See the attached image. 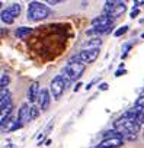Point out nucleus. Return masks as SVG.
I'll return each instance as SVG.
<instances>
[{
    "instance_id": "5701e85b",
    "label": "nucleus",
    "mask_w": 144,
    "mask_h": 148,
    "mask_svg": "<svg viewBox=\"0 0 144 148\" xmlns=\"http://www.w3.org/2000/svg\"><path fill=\"white\" fill-rule=\"evenodd\" d=\"M125 73H127V71H125L124 68H119V70H116V71H115V77H121V76H124Z\"/></svg>"
},
{
    "instance_id": "cd10ccee",
    "label": "nucleus",
    "mask_w": 144,
    "mask_h": 148,
    "mask_svg": "<svg viewBox=\"0 0 144 148\" xmlns=\"http://www.w3.org/2000/svg\"><path fill=\"white\" fill-rule=\"evenodd\" d=\"M80 86H83V84H82V83H77V84H76V87H74V92H77V90L80 89Z\"/></svg>"
},
{
    "instance_id": "39448f33",
    "label": "nucleus",
    "mask_w": 144,
    "mask_h": 148,
    "mask_svg": "<svg viewBox=\"0 0 144 148\" xmlns=\"http://www.w3.org/2000/svg\"><path fill=\"white\" fill-rule=\"evenodd\" d=\"M22 128V125L18 122V118H15L12 113L3 121V123L0 125V131H2L3 134H9V132H13L16 129Z\"/></svg>"
},
{
    "instance_id": "7ed1b4c3",
    "label": "nucleus",
    "mask_w": 144,
    "mask_h": 148,
    "mask_svg": "<svg viewBox=\"0 0 144 148\" xmlns=\"http://www.w3.org/2000/svg\"><path fill=\"white\" fill-rule=\"evenodd\" d=\"M65 87H67V86H65V83H64V80L61 79L60 74H58V76H55V77L51 80V84H50V93H51V97L55 99V100H58V99L63 96Z\"/></svg>"
},
{
    "instance_id": "c85d7f7f",
    "label": "nucleus",
    "mask_w": 144,
    "mask_h": 148,
    "mask_svg": "<svg viewBox=\"0 0 144 148\" xmlns=\"http://www.w3.org/2000/svg\"><path fill=\"white\" fill-rule=\"evenodd\" d=\"M44 144H45V145H50V144H51V139H45Z\"/></svg>"
},
{
    "instance_id": "20e7f679",
    "label": "nucleus",
    "mask_w": 144,
    "mask_h": 148,
    "mask_svg": "<svg viewBox=\"0 0 144 148\" xmlns=\"http://www.w3.org/2000/svg\"><path fill=\"white\" fill-rule=\"evenodd\" d=\"M98 57H99V48H95V49H82L71 60L73 61H80L83 64H90V62L96 61Z\"/></svg>"
},
{
    "instance_id": "4be33fe9",
    "label": "nucleus",
    "mask_w": 144,
    "mask_h": 148,
    "mask_svg": "<svg viewBox=\"0 0 144 148\" xmlns=\"http://www.w3.org/2000/svg\"><path fill=\"white\" fill-rule=\"evenodd\" d=\"M47 5H58V3H63L64 0H44Z\"/></svg>"
},
{
    "instance_id": "2f4dec72",
    "label": "nucleus",
    "mask_w": 144,
    "mask_h": 148,
    "mask_svg": "<svg viewBox=\"0 0 144 148\" xmlns=\"http://www.w3.org/2000/svg\"><path fill=\"white\" fill-rule=\"evenodd\" d=\"M0 8H2V2H0Z\"/></svg>"
},
{
    "instance_id": "4468645a",
    "label": "nucleus",
    "mask_w": 144,
    "mask_h": 148,
    "mask_svg": "<svg viewBox=\"0 0 144 148\" xmlns=\"http://www.w3.org/2000/svg\"><path fill=\"white\" fill-rule=\"evenodd\" d=\"M0 19H2V22H5L6 25H12V23L15 22V18H13V15L9 12V9L2 10V13H0Z\"/></svg>"
},
{
    "instance_id": "9d476101",
    "label": "nucleus",
    "mask_w": 144,
    "mask_h": 148,
    "mask_svg": "<svg viewBox=\"0 0 144 148\" xmlns=\"http://www.w3.org/2000/svg\"><path fill=\"white\" fill-rule=\"evenodd\" d=\"M39 92H41V89H39V83H38V82L32 83V84H31V87H29V90H28V99H29V102L35 103V102H37V99H38Z\"/></svg>"
},
{
    "instance_id": "9b49d317",
    "label": "nucleus",
    "mask_w": 144,
    "mask_h": 148,
    "mask_svg": "<svg viewBox=\"0 0 144 148\" xmlns=\"http://www.w3.org/2000/svg\"><path fill=\"white\" fill-rule=\"evenodd\" d=\"M12 109H13V102H9L6 106H3L0 109V125L3 123V121L12 113Z\"/></svg>"
},
{
    "instance_id": "0eeeda50",
    "label": "nucleus",
    "mask_w": 144,
    "mask_h": 148,
    "mask_svg": "<svg viewBox=\"0 0 144 148\" xmlns=\"http://www.w3.org/2000/svg\"><path fill=\"white\" fill-rule=\"evenodd\" d=\"M29 103H26V102H23L22 105H21V108H19V112H18V122L23 126L25 123H28L29 121H31V118H29Z\"/></svg>"
},
{
    "instance_id": "f3484780",
    "label": "nucleus",
    "mask_w": 144,
    "mask_h": 148,
    "mask_svg": "<svg viewBox=\"0 0 144 148\" xmlns=\"http://www.w3.org/2000/svg\"><path fill=\"white\" fill-rule=\"evenodd\" d=\"M103 138H122L121 136V134L114 128V129H109V131H106L105 134H103Z\"/></svg>"
},
{
    "instance_id": "2eb2a0df",
    "label": "nucleus",
    "mask_w": 144,
    "mask_h": 148,
    "mask_svg": "<svg viewBox=\"0 0 144 148\" xmlns=\"http://www.w3.org/2000/svg\"><path fill=\"white\" fill-rule=\"evenodd\" d=\"M39 115H41V109H39L38 106L32 105V106L29 108V118H31V121L38 119V118H39Z\"/></svg>"
},
{
    "instance_id": "393cba45",
    "label": "nucleus",
    "mask_w": 144,
    "mask_h": 148,
    "mask_svg": "<svg viewBox=\"0 0 144 148\" xmlns=\"http://www.w3.org/2000/svg\"><path fill=\"white\" fill-rule=\"evenodd\" d=\"M52 126H54V122H51V123H50V125H48V126L45 128V132H44V135H45V136H47V135L50 134V131L52 129Z\"/></svg>"
},
{
    "instance_id": "7c9ffc66",
    "label": "nucleus",
    "mask_w": 144,
    "mask_h": 148,
    "mask_svg": "<svg viewBox=\"0 0 144 148\" xmlns=\"http://www.w3.org/2000/svg\"><path fill=\"white\" fill-rule=\"evenodd\" d=\"M141 38H143V39H144V34H143V35H141Z\"/></svg>"
},
{
    "instance_id": "f257e3e1",
    "label": "nucleus",
    "mask_w": 144,
    "mask_h": 148,
    "mask_svg": "<svg viewBox=\"0 0 144 148\" xmlns=\"http://www.w3.org/2000/svg\"><path fill=\"white\" fill-rule=\"evenodd\" d=\"M83 73H85V64H83V62L70 60V61L67 62V65L61 70L60 76H61V79L64 80L65 86H70L73 82H77V80L82 77Z\"/></svg>"
},
{
    "instance_id": "412c9836",
    "label": "nucleus",
    "mask_w": 144,
    "mask_h": 148,
    "mask_svg": "<svg viewBox=\"0 0 144 148\" xmlns=\"http://www.w3.org/2000/svg\"><path fill=\"white\" fill-rule=\"evenodd\" d=\"M135 106H140V108H144V93L135 100Z\"/></svg>"
},
{
    "instance_id": "bb28decb",
    "label": "nucleus",
    "mask_w": 144,
    "mask_h": 148,
    "mask_svg": "<svg viewBox=\"0 0 144 148\" xmlns=\"http://www.w3.org/2000/svg\"><path fill=\"white\" fill-rule=\"evenodd\" d=\"M96 82H98V80H93V82H90V83H89V84L86 86V90H90V89H92V86H93V84H95Z\"/></svg>"
},
{
    "instance_id": "ddd939ff",
    "label": "nucleus",
    "mask_w": 144,
    "mask_h": 148,
    "mask_svg": "<svg viewBox=\"0 0 144 148\" xmlns=\"http://www.w3.org/2000/svg\"><path fill=\"white\" fill-rule=\"evenodd\" d=\"M101 45H102V39L99 36H95V38L89 39L85 44V48L83 49H95V48H101Z\"/></svg>"
},
{
    "instance_id": "1a4fd4ad",
    "label": "nucleus",
    "mask_w": 144,
    "mask_h": 148,
    "mask_svg": "<svg viewBox=\"0 0 144 148\" xmlns=\"http://www.w3.org/2000/svg\"><path fill=\"white\" fill-rule=\"evenodd\" d=\"M112 18L111 16H108V15H101V16H98V18H95L93 21H92V25L93 26H108V25H112Z\"/></svg>"
},
{
    "instance_id": "a211bd4d",
    "label": "nucleus",
    "mask_w": 144,
    "mask_h": 148,
    "mask_svg": "<svg viewBox=\"0 0 144 148\" xmlns=\"http://www.w3.org/2000/svg\"><path fill=\"white\" fill-rule=\"evenodd\" d=\"M9 83H10V79H9V76H2L0 77V90L2 89H8V86H9Z\"/></svg>"
},
{
    "instance_id": "6e6552de",
    "label": "nucleus",
    "mask_w": 144,
    "mask_h": 148,
    "mask_svg": "<svg viewBox=\"0 0 144 148\" xmlns=\"http://www.w3.org/2000/svg\"><path fill=\"white\" fill-rule=\"evenodd\" d=\"M124 144L122 138H103V141L98 145V148H118Z\"/></svg>"
},
{
    "instance_id": "f8f14e48",
    "label": "nucleus",
    "mask_w": 144,
    "mask_h": 148,
    "mask_svg": "<svg viewBox=\"0 0 144 148\" xmlns=\"http://www.w3.org/2000/svg\"><path fill=\"white\" fill-rule=\"evenodd\" d=\"M32 32H34V31H32V28L21 26V28H18V29H16L15 35H16V38H19V39H25V38H26V36H29Z\"/></svg>"
},
{
    "instance_id": "f03ea898",
    "label": "nucleus",
    "mask_w": 144,
    "mask_h": 148,
    "mask_svg": "<svg viewBox=\"0 0 144 148\" xmlns=\"http://www.w3.org/2000/svg\"><path fill=\"white\" fill-rule=\"evenodd\" d=\"M51 9L41 3V2H31L29 6H28V19L32 21V22H41V21H45L47 18L51 16Z\"/></svg>"
},
{
    "instance_id": "c756f323",
    "label": "nucleus",
    "mask_w": 144,
    "mask_h": 148,
    "mask_svg": "<svg viewBox=\"0 0 144 148\" xmlns=\"http://www.w3.org/2000/svg\"><path fill=\"white\" fill-rule=\"evenodd\" d=\"M140 5H144V0H143V2H141V3H140Z\"/></svg>"
},
{
    "instance_id": "6ab92c4d",
    "label": "nucleus",
    "mask_w": 144,
    "mask_h": 148,
    "mask_svg": "<svg viewBox=\"0 0 144 148\" xmlns=\"http://www.w3.org/2000/svg\"><path fill=\"white\" fill-rule=\"evenodd\" d=\"M127 31H128V26H127V25H124V26H121L119 29H116V31L114 32V35H115V36H122Z\"/></svg>"
},
{
    "instance_id": "a878e982",
    "label": "nucleus",
    "mask_w": 144,
    "mask_h": 148,
    "mask_svg": "<svg viewBox=\"0 0 144 148\" xmlns=\"http://www.w3.org/2000/svg\"><path fill=\"white\" fill-rule=\"evenodd\" d=\"M108 89H109L108 83H101L99 84V90H108Z\"/></svg>"
},
{
    "instance_id": "b1692460",
    "label": "nucleus",
    "mask_w": 144,
    "mask_h": 148,
    "mask_svg": "<svg viewBox=\"0 0 144 148\" xmlns=\"http://www.w3.org/2000/svg\"><path fill=\"white\" fill-rule=\"evenodd\" d=\"M138 15H140V10L135 8V9H132V12H131V15H130V16H131V19H134V18H137Z\"/></svg>"
},
{
    "instance_id": "423d86ee",
    "label": "nucleus",
    "mask_w": 144,
    "mask_h": 148,
    "mask_svg": "<svg viewBox=\"0 0 144 148\" xmlns=\"http://www.w3.org/2000/svg\"><path fill=\"white\" fill-rule=\"evenodd\" d=\"M37 102H38V108L41 110H47L50 108V105H51V93H50V90L42 89L39 92V95H38Z\"/></svg>"
},
{
    "instance_id": "aec40b11",
    "label": "nucleus",
    "mask_w": 144,
    "mask_h": 148,
    "mask_svg": "<svg viewBox=\"0 0 144 148\" xmlns=\"http://www.w3.org/2000/svg\"><path fill=\"white\" fill-rule=\"evenodd\" d=\"M9 96H12L9 89H2V90H0V102H2L3 99H6V97H9Z\"/></svg>"
},
{
    "instance_id": "dca6fc26",
    "label": "nucleus",
    "mask_w": 144,
    "mask_h": 148,
    "mask_svg": "<svg viewBox=\"0 0 144 148\" xmlns=\"http://www.w3.org/2000/svg\"><path fill=\"white\" fill-rule=\"evenodd\" d=\"M21 10H22V9H21V5H19V3H13V5L9 8V12L13 15V18H18V16L21 15Z\"/></svg>"
}]
</instances>
